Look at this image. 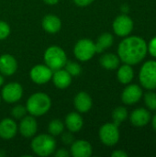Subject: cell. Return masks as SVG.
<instances>
[{
    "instance_id": "cell-18",
    "label": "cell",
    "mask_w": 156,
    "mask_h": 157,
    "mask_svg": "<svg viewBox=\"0 0 156 157\" xmlns=\"http://www.w3.org/2000/svg\"><path fill=\"white\" fill-rule=\"evenodd\" d=\"M54 86L59 89L67 88L72 83V76L71 75L64 69H60L54 71L51 77Z\"/></svg>"
},
{
    "instance_id": "cell-37",
    "label": "cell",
    "mask_w": 156,
    "mask_h": 157,
    "mask_svg": "<svg viewBox=\"0 0 156 157\" xmlns=\"http://www.w3.org/2000/svg\"><path fill=\"white\" fill-rule=\"evenodd\" d=\"M121 11H123V12L127 13V12L129 11V6H128L127 5H123V6H121Z\"/></svg>"
},
{
    "instance_id": "cell-39",
    "label": "cell",
    "mask_w": 156,
    "mask_h": 157,
    "mask_svg": "<svg viewBox=\"0 0 156 157\" xmlns=\"http://www.w3.org/2000/svg\"><path fill=\"white\" fill-rule=\"evenodd\" d=\"M6 155V153L4 150H0V157H4Z\"/></svg>"
},
{
    "instance_id": "cell-13",
    "label": "cell",
    "mask_w": 156,
    "mask_h": 157,
    "mask_svg": "<svg viewBox=\"0 0 156 157\" xmlns=\"http://www.w3.org/2000/svg\"><path fill=\"white\" fill-rule=\"evenodd\" d=\"M143 97V89L138 85L128 86L121 94V100L124 104L132 105L137 103Z\"/></svg>"
},
{
    "instance_id": "cell-16",
    "label": "cell",
    "mask_w": 156,
    "mask_h": 157,
    "mask_svg": "<svg viewBox=\"0 0 156 157\" xmlns=\"http://www.w3.org/2000/svg\"><path fill=\"white\" fill-rule=\"evenodd\" d=\"M74 104L79 113H86L91 109L93 102L89 94L85 91H81L74 97Z\"/></svg>"
},
{
    "instance_id": "cell-27",
    "label": "cell",
    "mask_w": 156,
    "mask_h": 157,
    "mask_svg": "<svg viewBox=\"0 0 156 157\" xmlns=\"http://www.w3.org/2000/svg\"><path fill=\"white\" fill-rule=\"evenodd\" d=\"M27 113H28L27 108L26 106L23 105H17L11 110V115L16 120H21L23 117L26 116Z\"/></svg>"
},
{
    "instance_id": "cell-30",
    "label": "cell",
    "mask_w": 156,
    "mask_h": 157,
    "mask_svg": "<svg viewBox=\"0 0 156 157\" xmlns=\"http://www.w3.org/2000/svg\"><path fill=\"white\" fill-rule=\"evenodd\" d=\"M62 142L65 145H71L74 142V137L73 135V132L69 131V132H64L62 133Z\"/></svg>"
},
{
    "instance_id": "cell-9",
    "label": "cell",
    "mask_w": 156,
    "mask_h": 157,
    "mask_svg": "<svg viewBox=\"0 0 156 157\" xmlns=\"http://www.w3.org/2000/svg\"><path fill=\"white\" fill-rule=\"evenodd\" d=\"M133 29L132 19L126 14L118 16L113 21V30L120 37L128 36Z\"/></svg>"
},
{
    "instance_id": "cell-14",
    "label": "cell",
    "mask_w": 156,
    "mask_h": 157,
    "mask_svg": "<svg viewBox=\"0 0 156 157\" xmlns=\"http://www.w3.org/2000/svg\"><path fill=\"white\" fill-rule=\"evenodd\" d=\"M17 70V62L14 56L5 53L0 56V74L6 76L14 75Z\"/></svg>"
},
{
    "instance_id": "cell-7",
    "label": "cell",
    "mask_w": 156,
    "mask_h": 157,
    "mask_svg": "<svg viewBox=\"0 0 156 157\" xmlns=\"http://www.w3.org/2000/svg\"><path fill=\"white\" fill-rule=\"evenodd\" d=\"M100 141L107 146H113L117 144L120 140L119 126L115 123H106L101 126L99 130Z\"/></svg>"
},
{
    "instance_id": "cell-38",
    "label": "cell",
    "mask_w": 156,
    "mask_h": 157,
    "mask_svg": "<svg viewBox=\"0 0 156 157\" xmlns=\"http://www.w3.org/2000/svg\"><path fill=\"white\" fill-rule=\"evenodd\" d=\"M4 82H5L4 76H3V75H2V74H0V86H3Z\"/></svg>"
},
{
    "instance_id": "cell-32",
    "label": "cell",
    "mask_w": 156,
    "mask_h": 157,
    "mask_svg": "<svg viewBox=\"0 0 156 157\" xmlns=\"http://www.w3.org/2000/svg\"><path fill=\"white\" fill-rule=\"evenodd\" d=\"M54 155L56 157H68L69 155H70V153H69L66 149L62 148V149L57 150V151L55 152Z\"/></svg>"
},
{
    "instance_id": "cell-2",
    "label": "cell",
    "mask_w": 156,
    "mask_h": 157,
    "mask_svg": "<svg viewBox=\"0 0 156 157\" xmlns=\"http://www.w3.org/2000/svg\"><path fill=\"white\" fill-rule=\"evenodd\" d=\"M51 107V100L45 93H35L31 95L26 103L28 113L34 117H40L46 114Z\"/></svg>"
},
{
    "instance_id": "cell-12",
    "label": "cell",
    "mask_w": 156,
    "mask_h": 157,
    "mask_svg": "<svg viewBox=\"0 0 156 157\" xmlns=\"http://www.w3.org/2000/svg\"><path fill=\"white\" fill-rule=\"evenodd\" d=\"M93 154V148L89 142L77 140L71 144L70 155L74 157H89Z\"/></svg>"
},
{
    "instance_id": "cell-28",
    "label": "cell",
    "mask_w": 156,
    "mask_h": 157,
    "mask_svg": "<svg viewBox=\"0 0 156 157\" xmlns=\"http://www.w3.org/2000/svg\"><path fill=\"white\" fill-rule=\"evenodd\" d=\"M144 101L148 109L151 110H156V93L154 92H147L144 96Z\"/></svg>"
},
{
    "instance_id": "cell-29",
    "label": "cell",
    "mask_w": 156,
    "mask_h": 157,
    "mask_svg": "<svg viewBox=\"0 0 156 157\" xmlns=\"http://www.w3.org/2000/svg\"><path fill=\"white\" fill-rule=\"evenodd\" d=\"M10 34V27L9 25L3 20H0V40L6 39Z\"/></svg>"
},
{
    "instance_id": "cell-33",
    "label": "cell",
    "mask_w": 156,
    "mask_h": 157,
    "mask_svg": "<svg viewBox=\"0 0 156 157\" xmlns=\"http://www.w3.org/2000/svg\"><path fill=\"white\" fill-rule=\"evenodd\" d=\"M74 4L78 6H87L94 2V0H74Z\"/></svg>"
},
{
    "instance_id": "cell-36",
    "label": "cell",
    "mask_w": 156,
    "mask_h": 157,
    "mask_svg": "<svg viewBox=\"0 0 156 157\" xmlns=\"http://www.w3.org/2000/svg\"><path fill=\"white\" fill-rule=\"evenodd\" d=\"M152 124H153V128L154 129V131L156 132V114L154 116V118L152 120Z\"/></svg>"
},
{
    "instance_id": "cell-4",
    "label": "cell",
    "mask_w": 156,
    "mask_h": 157,
    "mask_svg": "<svg viewBox=\"0 0 156 157\" xmlns=\"http://www.w3.org/2000/svg\"><path fill=\"white\" fill-rule=\"evenodd\" d=\"M45 64L52 71L63 69L67 62L65 52L57 45L50 46L44 52Z\"/></svg>"
},
{
    "instance_id": "cell-23",
    "label": "cell",
    "mask_w": 156,
    "mask_h": 157,
    "mask_svg": "<svg viewBox=\"0 0 156 157\" xmlns=\"http://www.w3.org/2000/svg\"><path fill=\"white\" fill-rule=\"evenodd\" d=\"M118 79L121 84L127 85L131 82L134 76V72L130 64L125 63L124 65L120 66L118 70Z\"/></svg>"
},
{
    "instance_id": "cell-10",
    "label": "cell",
    "mask_w": 156,
    "mask_h": 157,
    "mask_svg": "<svg viewBox=\"0 0 156 157\" xmlns=\"http://www.w3.org/2000/svg\"><path fill=\"white\" fill-rule=\"evenodd\" d=\"M29 76L35 84L43 85L51 79L52 71L46 64H37L31 68Z\"/></svg>"
},
{
    "instance_id": "cell-26",
    "label": "cell",
    "mask_w": 156,
    "mask_h": 157,
    "mask_svg": "<svg viewBox=\"0 0 156 157\" xmlns=\"http://www.w3.org/2000/svg\"><path fill=\"white\" fill-rule=\"evenodd\" d=\"M65 70L71 75V76H77L81 74L82 72V67L81 65L74 61H67L65 65H64Z\"/></svg>"
},
{
    "instance_id": "cell-11",
    "label": "cell",
    "mask_w": 156,
    "mask_h": 157,
    "mask_svg": "<svg viewBox=\"0 0 156 157\" xmlns=\"http://www.w3.org/2000/svg\"><path fill=\"white\" fill-rule=\"evenodd\" d=\"M18 130L20 134L25 138H31L36 135L38 131V122L34 116H25L21 119Z\"/></svg>"
},
{
    "instance_id": "cell-34",
    "label": "cell",
    "mask_w": 156,
    "mask_h": 157,
    "mask_svg": "<svg viewBox=\"0 0 156 157\" xmlns=\"http://www.w3.org/2000/svg\"><path fill=\"white\" fill-rule=\"evenodd\" d=\"M111 156L112 157H128V155L122 151V150H117V151H114L112 154H111Z\"/></svg>"
},
{
    "instance_id": "cell-17",
    "label": "cell",
    "mask_w": 156,
    "mask_h": 157,
    "mask_svg": "<svg viewBox=\"0 0 156 157\" xmlns=\"http://www.w3.org/2000/svg\"><path fill=\"white\" fill-rule=\"evenodd\" d=\"M41 26L46 32L50 34H55L60 31L62 28V21L57 16L49 14L42 18Z\"/></svg>"
},
{
    "instance_id": "cell-3",
    "label": "cell",
    "mask_w": 156,
    "mask_h": 157,
    "mask_svg": "<svg viewBox=\"0 0 156 157\" xmlns=\"http://www.w3.org/2000/svg\"><path fill=\"white\" fill-rule=\"evenodd\" d=\"M31 149L39 156H49L56 150V141L51 134H39L33 138Z\"/></svg>"
},
{
    "instance_id": "cell-24",
    "label": "cell",
    "mask_w": 156,
    "mask_h": 157,
    "mask_svg": "<svg viewBox=\"0 0 156 157\" xmlns=\"http://www.w3.org/2000/svg\"><path fill=\"white\" fill-rule=\"evenodd\" d=\"M63 130H64V124L62 122V121L58 119H54L51 121L48 125L49 133L52 135L53 137L61 135L63 132Z\"/></svg>"
},
{
    "instance_id": "cell-25",
    "label": "cell",
    "mask_w": 156,
    "mask_h": 157,
    "mask_svg": "<svg viewBox=\"0 0 156 157\" xmlns=\"http://www.w3.org/2000/svg\"><path fill=\"white\" fill-rule=\"evenodd\" d=\"M128 118V110L124 107H118L112 112V119L117 126H120Z\"/></svg>"
},
{
    "instance_id": "cell-31",
    "label": "cell",
    "mask_w": 156,
    "mask_h": 157,
    "mask_svg": "<svg viewBox=\"0 0 156 157\" xmlns=\"http://www.w3.org/2000/svg\"><path fill=\"white\" fill-rule=\"evenodd\" d=\"M147 49H148L149 52L151 53V55L156 58V37L153 38L150 40L149 45L147 46Z\"/></svg>"
},
{
    "instance_id": "cell-19",
    "label": "cell",
    "mask_w": 156,
    "mask_h": 157,
    "mask_svg": "<svg viewBox=\"0 0 156 157\" xmlns=\"http://www.w3.org/2000/svg\"><path fill=\"white\" fill-rule=\"evenodd\" d=\"M151 121V113L143 108L134 109L131 114V121L136 127H143Z\"/></svg>"
},
{
    "instance_id": "cell-1",
    "label": "cell",
    "mask_w": 156,
    "mask_h": 157,
    "mask_svg": "<svg viewBox=\"0 0 156 157\" xmlns=\"http://www.w3.org/2000/svg\"><path fill=\"white\" fill-rule=\"evenodd\" d=\"M148 52L145 40L138 36H131L122 40L118 48L119 58L124 63L134 65L141 63Z\"/></svg>"
},
{
    "instance_id": "cell-35",
    "label": "cell",
    "mask_w": 156,
    "mask_h": 157,
    "mask_svg": "<svg viewBox=\"0 0 156 157\" xmlns=\"http://www.w3.org/2000/svg\"><path fill=\"white\" fill-rule=\"evenodd\" d=\"M43 2L49 6H54L59 2V0H43Z\"/></svg>"
},
{
    "instance_id": "cell-8",
    "label": "cell",
    "mask_w": 156,
    "mask_h": 157,
    "mask_svg": "<svg viewBox=\"0 0 156 157\" xmlns=\"http://www.w3.org/2000/svg\"><path fill=\"white\" fill-rule=\"evenodd\" d=\"M2 98L7 103H16L23 96V87L19 83L11 82L6 84L1 93Z\"/></svg>"
},
{
    "instance_id": "cell-21",
    "label": "cell",
    "mask_w": 156,
    "mask_h": 157,
    "mask_svg": "<svg viewBox=\"0 0 156 157\" xmlns=\"http://www.w3.org/2000/svg\"><path fill=\"white\" fill-rule=\"evenodd\" d=\"M120 58L114 53H106L103 54L100 59L99 63L102 67H104L107 70H115L120 65Z\"/></svg>"
},
{
    "instance_id": "cell-40",
    "label": "cell",
    "mask_w": 156,
    "mask_h": 157,
    "mask_svg": "<svg viewBox=\"0 0 156 157\" xmlns=\"http://www.w3.org/2000/svg\"><path fill=\"white\" fill-rule=\"evenodd\" d=\"M0 101H1V97H0Z\"/></svg>"
},
{
    "instance_id": "cell-5",
    "label": "cell",
    "mask_w": 156,
    "mask_h": 157,
    "mask_svg": "<svg viewBox=\"0 0 156 157\" xmlns=\"http://www.w3.org/2000/svg\"><path fill=\"white\" fill-rule=\"evenodd\" d=\"M139 79L142 86L149 90L156 88V61H148L142 66Z\"/></svg>"
},
{
    "instance_id": "cell-20",
    "label": "cell",
    "mask_w": 156,
    "mask_h": 157,
    "mask_svg": "<svg viewBox=\"0 0 156 157\" xmlns=\"http://www.w3.org/2000/svg\"><path fill=\"white\" fill-rule=\"evenodd\" d=\"M84 125L83 117L78 112H71L65 117V126L72 132H79Z\"/></svg>"
},
{
    "instance_id": "cell-6",
    "label": "cell",
    "mask_w": 156,
    "mask_h": 157,
    "mask_svg": "<svg viewBox=\"0 0 156 157\" xmlns=\"http://www.w3.org/2000/svg\"><path fill=\"white\" fill-rule=\"evenodd\" d=\"M96 45L95 42L89 39L79 40L74 48V53L77 60L81 62H86L93 58L96 54Z\"/></svg>"
},
{
    "instance_id": "cell-15",
    "label": "cell",
    "mask_w": 156,
    "mask_h": 157,
    "mask_svg": "<svg viewBox=\"0 0 156 157\" xmlns=\"http://www.w3.org/2000/svg\"><path fill=\"white\" fill-rule=\"evenodd\" d=\"M18 127L16 121L12 119L6 118L0 121V138L10 140L14 138L17 132Z\"/></svg>"
},
{
    "instance_id": "cell-22",
    "label": "cell",
    "mask_w": 156,
    "mask_h": 157,
    "mask_svg": "<svg viewBox=\"0 0 156 157\" xmlns=\"http://www.w3.org/2000/svg\"><path fill=\"white\" fill-rule=\"evenodd\" d=\"M113 42H114V38H113V36L110 33L106 32V33L101 34L98 37L97 42L95 43V45H96V52H98V53L103 52L105 50L110 48L112 46Z\"/></svg>"
}]
</instances>
